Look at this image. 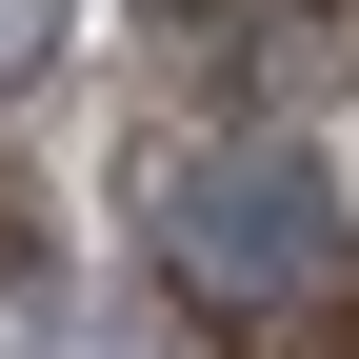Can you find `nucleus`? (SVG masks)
Here are the masks:
<instances>
[{
	"label": "nucleus",
	"mask_w": 359,
	"mask_h": 359,
	"mask_svg": "<svg viewBox=\"0 0 359 359\" xmlns=\"http://www.w3.org/2000/svg\"><path fill=\"white\" fill-rule=\"evenodd\" d=\"M160 259H180L200 299H320V280H339V180L280 160V140L180 160V180H160Z\"/></svg>",
	"instance_id": "obj_1"
},
{
	"label": "nucleus",
	"mask_w": 359,
	"mask_h": 359,
	"mask_svg": "<svg viewBox=\"0 0 359 359\" xmlns=\"http://www.w3.org/2000/svg\"><path fill=\"white\" fill-rule=\"evenodd\" d=\"M20 60H40V0H0V80H20Z\"/></svg>",
	"instance_id": "obj_2"
}]
</instances>
